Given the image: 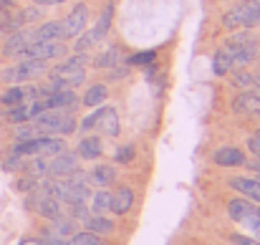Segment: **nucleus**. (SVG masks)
I'll list each match as a JSON object with an SVG mask.
<instances>
[{"label": "nucleus", "instance_id": "20e7f679", "mask_svg": "<svg viewBox=\"0 0 260 245\" xmlns=\"http://www.w3.org/2000/svg\"><path fill=\"white\" fill-rule=\"evenodd\" d=\"M63 53H66V46L61 41H33L18 58L20 61H53V58H61Z\"/></svg>", "mask_w": 260, "mask_h": 245}, {"label": "nucleus", "instance_id": "c85d7f7f", "mask_svg": "<svg viewBox=\"0 0 260 245\" xmlns=\"http://www.w3.org/2000/svg\"><path fill=\"white\" fill-rule=\"evenodd\" d=\"M240 225H245V228L250 230V235H253L255 240H260V205H255V202H253L250 212L243 218V223H240Z\"/></svg>", "mask_w": 260, "mask_h": 245}, {"label": "nucleus", "instance_id": "58836bf2", "mask_svg": "<svg viewBox=\"0 0 260 245\" xmlns=\"http://www.w3.org/2000/svg\"><path fill=\"white\" fill-rule=\"evenodd\" d=\"M248 149L253 152V157H260V142L255 139V137H250V139H248Z\"/></svg>", "mask_w": 260, "mask_h": 245}, {"label": "nucleus", "instance_id": "37998d69", "mask_svg": "<svg viewBox=\"0 0 260 245\" xmlns=\"http://www.w3.org/2000/svg\"><path fill=\"white\" fill-rule=\"evenodd\" d=\"M255 96H258V99H260V86H255Z\"/></svg>", "mask_w": 260, "mask_h": 245}, {"label": "nucleus", "instance_id": "e433bc0d", "mask_svg": "<svg viewBox=\"0 0 260 245\" xmlns=\"http://www.w3.org/2000/svg\"><path fill=\"white\" fill-rule=\"evenodd\" d=\"M230 243H233V245H260V240L250 238V235H240V233H233V235H230Z\"/></svg>", "mask_w": 260, "mask_h": 245}, {"label": "nucleus", "instance_id": "f257e3e1", "mask_svg": "<svg viewBox=\"0 0 260 245\" xmlns=\"http://www.w3.org/2000/svg\"><path fill=\"white\" fill-rule=\"evenodd\" d=\"M43 74H46V64L43 61H20V58H15L13 64H8L0 71V81L8 83V86L30 83L36 81L38 76H43Z\"/></svg>", "mask_w": 260, "mask_h": 245}, {"label": "nucleus", "instance_id": "2f4dec72", "mask_svg": "<svg viewBox=\"0 0 260 245\" xmlns=\"http://www.w3.org/2000/svg\"><path fill=\"white\" fill-rule=\"evenodd\" d=\"M134 144H121L116 152H114V162L116 164H129V162H134Z\"/></svg>", "mask_w": 260, "mask_h": 245}, {"label": "nucleus", "instance_id": "a211bd4d", "mask_svg": "<svg viewBox=\"0 0 260 245\" xmlns=\"http://www.w3.org/2000/svg\"><path fill=\"white\" fill-rule=\"evenodd\" d=\"M20 172L28 174V177H36V179L48 177V157H25Z\"/></svg>", "mask_w": 260, "mask_h": 245}, {"label": "nucleus", "instance_id": "f8f14e48", "mask_svg": "<svg viewBox=\"0 0 260 245\" xmlns=\"http://www.w3.org/2000/svg\"><path fill=\"white\" fill-rule=\"evenodd\" d=\"M228 185H230L235 192L245 195L248 200H255L260 205V179L258 177H233Z\"/></svg>", "mask_w": 260, "mask_h": 245}, {"label": "nucleus", "instance_id": "79ce46f5", "mask_svg": "<svg viewBox=\"0 0 260 245\" xmlns=\"http://www.w3.org/2000/svg\"><path fill=\"white\" fill-rule=\"evenodd\" d=\"M253 137H255V139L260 142V129H255V134H253Z\"/></svg>", "mask_w": 260, "mask_h": 245}, {"label": "nucleus", "instance_id": "ddd939ff", "mask_svg": "<svg viewBox=\"0 0 260 245\" xmlns=\"http://www.w3.org/2000/svg\"><path fill=\"white\" fill-rule=\"evenodd\" d=\"M132 207H134V192H132V187H126V185L116 187V192L111 195V212L114 215H126Z\"/></svg>", "mask_w": 260, "mask_h": 245}, {"label": "nucleus", "instance_id": "423d86ee", "mask_svg": "<svg viewBox=\"0 0 260 245\" xmlns=\"http://www.w3.org/2000/svg\"><path fill=\"white\" fill-rule=\"evenodd\" d=\"M33 41H36V30L33 28H20V30L10 33L8 41L3 43V56L5 58H18Z\"/></svg>", "mask_w": 260, "mask_h": 245}, {"label": "nucleus", "instance_id": "c03bdc74", "mask_svg": "<svg viewBox=\"0 0 260 245\" xmlns=\"http://www.w3.org/2000/svg\"><path fill=\"white\" fill-rule=\"evenodd\" d=\"M258 71H260V58H258Z\"/></svg>", "mask_w": 260, "mask_h": 245}, {"label": "nucleus", "instance_id": "1a4fd4ad", "mask_svg": "<svg viewBox=\"0 0 260 245\" xmlns=\"http://www.w3.org/2000/svg\"><path fill=\"white\" fill-rule=\"evenodd\" d=\"M43 101H46V109L76 111V106H79V96H76V91H74V88H61V91H56V94L46 96Z\"/></svg>", "mask_w": 260, "mask_h": 245}, {"label": "nucleus", "instance_id": "393cba45", "mask_svg": "<svg viewBox=\"0 0 260 245\" xmlns=\"http://www.w3.org/2000/svg\"><path fill=\"white\" fill-rule=\"evenodd\" d=\"M88 210H91V215H104V212H109L111 210V192H106V190H99L96 195H91L88 197Z\"/></svg>", "mask_w": 260, "mask_h": 245}, {"label": "nucleus", "instance_id": "5701e85b", "mask_svg": "<svg viewBox=\"0 0 260 245\" xmlns=\"http://www.w3.org/2000/svg\"><path fill=\"white\" fill-rule=\"evenodd\" d=\"M228 76H230V86H233V88L248 91L250 86H255V74L248 71V69H233Z\"/></svg>", "mask_w": 260, "mask_h": 245}, {"label": "nucleus", "instance_id": "c9c22d12", "mask_svg": "<svg viewBox=\"0 0 260 245\" xmlns=\"http://www.w3.org/2000/svg\"><path fill=\"white\" fill-rule=\"evenodd\" d=\"M101 111H104V104H101V106H96V109H93V114H88L86 119L81 121V129H84V132H88V129H93V127H96V121H99Z\"/></svg>", "mask_w": 260, "mask_h": 245}, {"label": "nucleus", "instance_id": "c756f323", "mask_svg": "<svg viewBox=\"0 0 260 245\" xmlns=\"http://www.w3.org/2000/svg\"><path fill=\"white\" fill-rule=\"evenodd\" d=\"M66 245H106V243L101 240V235L84 230V233H74V235L66 240Z\"/></svg>", "mask_w": 260, "mask_h": 245}, {"label": "nucleus", "instance_id": "6ab92c4d", "mask_svg": "<svg viewBox=\"0 0 260 245\" xmlns=\"http://www.w3.org/2000/svg\"><path fill=\"white\" fill-rule=\"evenodd\" d=\"M106 99H109V88H106V83H93V86H88L86 88L81 104L88 106V109H96V106L106 104Z\"/></svg>", "mask_w": 260, "mask_h": 245}, {"label": "nucleus", "instance_id": "f704fd0d", "mask_svg": "<svg viewBox=\"0 0 260 245\" xmlns=\"http://www.w3.org/2000/svg\"><path fill=\"white\" fill-rule=\"evenodd\" d=\"M38 187V179L36 177H28V174H23L18 182H15V190L18 192H30V190H36Z\"/></svg>", "mask_w": 260, "mask_h": 245}, {"label": "nucleus", "instance_id": "4be33fe9", "mask_svg": "<svg viewBox=\"0 0 260 245\" xmlns=\"http://www.w3.org/2000/svg\"><path fill=\"white\" fill-rule=\"evenodd\" d=\"M84 228L88 233H96V235H109L114 230V223L109 218H104V215H88L84 220Z\"/></svg>", "mask_w": 260, "mask_h": 245}, {"label": "nucleus", "instance_id": "a878e982", "mask_svg": "<svg viewBox=\"0 0 260 245\" xmlns=\"http://www.w3.org/2000/svg\"><path fill=\"white\" fill-rule=\"evenodd\" d=\"M104 38L91 28V30H84L81 36H79V41L74 43V48H76V53H86V51H91V48H96V43H101Z\"/></svg>", "mask_w": 260, "mask_h": 245}, {"label": "nucleus", "instance_id": "0eeeda50", "mask_svg": "<svg viewBox=\"0 0 260 245\" xmlns=\"http://www.w3.org/2000/svg\"><path fill=\"white\" fill-rule=\"evenodd\" d=\"M46 109V101L41 99V101H25V104H18V106H10V109H5V119L10 121V124H25V121H33L41 111Z\"/></svg>", "mask_w": 260, "mask_h": 245}, {"label": "nucleus", "instance_id": "ea45409f", "mask_svg": "<svg viewBox=\"0 0 260 245\" xmlns=\"http://www.w3.org/2000/svg\"><path fill=\"white\" fill-rule=\"evenodd\" d=\"M61 3H66V0H33V5H38V8H48V5H61Z\"/></svg>", "mask_w": 260, "mask_h": 245}, {"label": "nucleus", "instance_id": "6e6552de", "mask_svg": "<svg viewBox=\"0 0 260 245\" xmlns=\"http://www.w3.org/2000/svg\"><path fill=\"white\" fill-rule=\"evenodd\" d=\"M79 169V155L76 152H58L48 157V177H69L71 172Z\"/></svg>", "mask_w": 260, "mask_h": 245}, {"label": "nucleus", "instance_id": "a18cd8bd", "mask_svg": "<svg viewBox=\"0 0 260 245\" xmlns=\"http://www.w3.org/2000/svg\"><path fill=\"white\" fill-rule=\"evenodd\" d=\"M255 177H258V179H260V174H255Z\"/></svg>", "mask_w": 260, "mask_h": 245}, {"label": "nucleus", "instance_id": "f3484780", "mask_svg": "<svg viewBox=\"0 0 260 245\" xmlns=\"http://www.w3.org/2000/svg\"><path fill=\"white\" fill-rule=\"evenodd\" d=\"M76 155L81 160H99L104 155V144H101L99 137H84L79 142V147H76Z\"/></svg>", "mask_w": 260, "mask_h": 245}, {"label": "nucleus", "instance_id": "7c9ffc66", "mask_svg": "<svg viewBox=\"0 0 260 245\" xmlns=\"http://www.w3.org/2000/svg\"><path fill=\"white\" fill-rule=\"evenodd\" d=\"M157 61V51H142L126 58V66H152Z\"/></svg>", "mask_w": 260, "mask_h": 245}, {"label": "nucleus", "instance_id": "cd10ccee", "mask_svg": "<svg viewBox=\"0 0 260 245\" xmlns=\"http://www.w3.org/2000/svg\"><path fill=\"white\" fill-rule=\"evenodd\" d=\"M250 207H253L250 200H230V202H228V215H230V220L243 223V218L250 212Z\"/></svg>", "mask_w": 260, "mask_h": 245}, {"label": "nucleus", "instance_id": "49530a36", "mask_svg": "<svg viewBox=\"0 0 260 245\" xmlns=\"http://www.w3.org/2000/svg\"><path fill=\"white\" fill-rule=\"evenodd\" d=\"M63 245H66V240H63Z\"/></svg>", "mask_w": 260, "mask_h": 245}, {"label": "nucleus", "instance_id": "b1692460", "mask_svg": "<svg viewBox=\"0 0 260 245\" xmlns=\"http://www.w3.org/2000/svg\"><path fill=\"white\" fill-rule=\"evenodd\" d=\"M93 66L96 69H114V66H121V53L116 46H109L104 53H99L93 58Z\"/></svg>", "mask_w": 260, "mask_h": 245}, {"label": "nucleus", "instance_id": "a19ab883", "mask_svg": "<svg viewBox=\"0 0 260 245\" xmlns=\"http://www.w3.org/2000/svg\"><path fill=\"white\" fill-rule=\"evenodd\" d=\"M20 245H46V243H43V238H25V240H20Z\"/></svg>", "mask_w": 260, "mask_h": 245}, {"label": "nucleus", "instance_id": "9b49d317", "mask_svg": "<svg viewBox=\"0 0 260 245\" xmlns=\"http://www.w3.org/2000/svg\"><path fill=\"white\" fill-rule=\"evenodd\" d=\"M245 152L238 149V147H220L215 155H212V162L217 167H243L245 164Z\"/></svg>", "mask_w": 260, "mask_h": 245}, {"label": "nucleus", "instance_id": "4468645a", "mask_svg": "<svg viewBox=\"0 0 260 245\" xmlns=\"http://www.w3.org/2000/svg\"><path fill=\"white\" fill-rule=\"evenodd\" d=\"M114 179H116V169H114V164H93V169L88 172V182L91 185H96V187H109V185H114Z\"/></svg>", "mask_w": 260, "mask_h": 245}, {"label": "nucleus", "instance_id": "412c9836", "mask_svg": "<svg viewBox=\"0 0 260 245\" xmlns=\"http://www.w3.org/2000/svg\"><path fill=\"white\" fill-rule=\"evenodd\" d=\"M233 69H235V66H233L230 53H228L225 48H217L215 56H212V74H215V76H228Z\"/></svg>", "mask_w": 260, "mask_h": 245}, {"label": "nucleus", "instance_id": "473e14b6", "mask_svg": "<svg viewBox=\"0 0 260 245\" xmlns=\"http://www.w3.org/2000/svg\"><path fill=\"white\" fill-rule=\"evenodd\" d=\"M20 18H23V25L36 23V20H41V18H43V8H38V5H28V8H23V10H20Z\"/></svg>", "mask_w": 260, "mask_h": 245}, {"label": "nucleus", "instance_id": "9d476101", "mask_svg": "<svg viewBox=\"0 0 260 245\" xmlns=\"http://www.w3.org/2000/svg\"><path fill=\"white\" fill-rule=\"evenodd\" d=\"M48 223H51V225H48V230H46V238L69 240V238L76 233V220H74V218L58 215V218H53V220H48Z\"/></svg>", "mask_w": 260, "mask_h": 245}, {"label": "nucleus", "instance_id": "dca6fc26", "mask_svg": "<svg viewBox=\"0 0 260 245\" xmlns=\"http://www.w3.org/2000/svg\"><path fill=\"white\" fill-rule=\"evenodd\" d=\"M99 132L106 134V137H119V114L111 109V106H104L99 121H96Z\"/></svg>", "mask_w": 260, "mask_h": 245}, {"label": "nucleus", "instance_id": "72a5a7b5", "mask_svg": "<svg viewBox=\"0 0 260 245\" xmlns=\"http://www.w3.org/2000/svg\"><path fill=\"white\" fill-rule=\"evenodd\" d=\"M23 160H25V157H18V155L8 152V157L3 160V169H5V172H20V167H23Z\"/></svg>", "mask_w": 260, "mask_h": 245}, {"label": "nucleus", "instance_id": "bb28decb", "mask_svg": "<svg viewBox=\"0 0 260 245\" xmlns=\"http://www.w3.org/2000/svg\"><path fill=\"white\" fill-rule=\"evenodd\" d=\"M111 20H114V3H109V5L101 10V15H99V20H96L93 30H96L101 38H106V36H109V30H111Z\"/></svg>", "mask_w": 260, "mask_h": 245}, {"label": "nucleus", "instance_id": "f03ea898", "mask_svg": "<svg viewBox=\"0 0 260 245\" xmlns=\"http://www.w3.org/2000/svg\"><path fill=\"white\" fill-rule=\"evenodd\" d=\"M84 64H86V56H84V53H76V56L66 58L63 64L53 66V69L48 71V79H58L66 88H76V86H81V83L86 81V69H84Z\"/></svg>", "mask_w": 260, "mask_h": 245}, {"label": "nucleus", "instance_id": "7ed1b4c3", "mask_svg": "<svg viewBox=\"0 0 260 245\" xmlns=\"http://www.w3.org/2000/svg\"><path fill=\"white\" fill-rule=\"evenodd\" d=\"M28 210H33L36 215H41V218H46V220H53V218L63 215L61 202L41 185V179H38V187L28 192Z\"/></svg>", "mask_w": 260, "mask_h": 245}, {"label": "nucleus", "instance_id": "39448f33", "mask_svg": "<svg viewBox=\"0 0 260 245\" xmlns=\"http://www.w3.org/2000/svg\"><path fill=\"white\" fill-rule=\"evenodd\" d=\"M88 23V8L86 3H76L74 10L61 20V41H71V38H79L84 30H86Z\"/></svg>", "mask_w": 260, "mask_h": 245}, {"label": "nucleus", "instance_id": "2eb2a0df", "mask_svg": "<svg viewBox=\"0 0 260 245\" xmlns=\"http://www.w3.org/2000/svg\"><path fill=\"white\" fill-rule=\"evenodd\" d=\"M233 111L235 114H260V99L255 91H243L238 99H233Z\"/></svg>", "mask_w": 260, "mask_h": 245}, {"label": "nucleus", "instance_id": "aec40b11", "mask_svg": "<svg viewBox=\"0 0 260 245\" xmlns=\"http://www.w3.org/2000/svg\"><path fill=\"white\" fill-rule=\"evenodd\" d=\"M36 30V41H61V20H46Z\"/></svg>", "mask_w": 260, "mask_h": 245}, {"label": "nucleus", "instance_id": "4c0bfd02", "mask_svg": "<svg viewBox=\"0 0 260 245\" xmlns=\"http://www.w3.org/2000/svg\"><path fill=\"white\" fill-rule=\"evenodd\" d=\"M243 167H248L250 172H255V174H260V157H253V160H245V164Z\"/></svg>", "mask_w": 260, "mask_h": 245}]
</instances>
